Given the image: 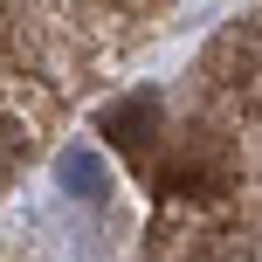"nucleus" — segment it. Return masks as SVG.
Returning <instances> with one entry per match:
<instances>
[{"instance_id":"1","label":"nucleus","mask_w":262,"mask_h":262,"mask_svg":"<svg viewBox=\"0 0 262 262\" xmlns=\"http://www.w3.org/2000/svg\"><path fill=\"white\" fill-rule=\"evenodd\" d=\"M104 131L118 145H152L159 138V97H124L118 111H104Z\"/></svg>"},{"instance_id":"2","label":"nucleus","mask_w":262,"mask_h":262,"mask_svg":"<svg viewBox=\"0 0 262 262\" xmlns=\"http://www.w3.org/2000/svg\"><path fill=\"white\" fill-rule=\"evenodd\" d=\"M214 69H221V83H249L255 76V21H235L214 41Z\"/></svg>"},{"instance_id":"3","label":"nucleus","mask_w":262,"mask_h":262,"mask_svg":"<svg viewBox=\"0 0 262 262\" xmlns=\"http://www.w3.org/2000/svg\"><path fill=\"white\" fill-rule=\"evenodd\" d=\"M55 172H62V186L76 200H104V159H97V152H62Z\"/></svg>"},{"instance_id":"4","label":"nucleus","mask_w":262,"mask_h":262,"mask_svg":"<svg viewBox=\"0 0 262 262\" xmlns=\"http://www.w3.org/2000/svg\"><path fill=\"white\" fill-rule=\"evenodd\" d=\"M21 159H28V131L14 124V118H0V186L21 172Z\"/></svg>"}]
</instances>
